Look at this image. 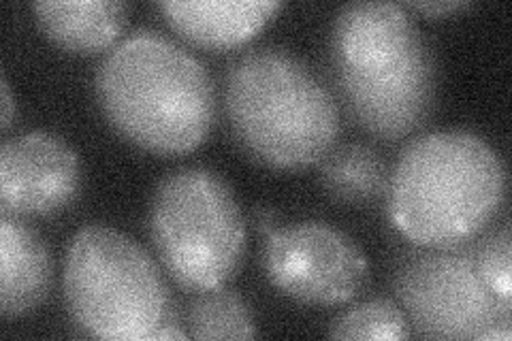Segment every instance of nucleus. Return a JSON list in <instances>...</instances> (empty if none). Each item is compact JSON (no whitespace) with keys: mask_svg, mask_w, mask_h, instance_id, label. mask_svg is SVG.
<instances>
[{"mask_svg":"<svg viewBox=\"0 0 512 341\" xmlns=\"http://www.w3.org/2000/svg\"><path fill=\"white\" fill-rule=\"evenodd\" d=\"M329 54L342 105L365 133L399 141L429 122L438 69L404 5H344L333 20Z\"/></svg>","mask_w":512,"mask_h":341,"instance_id":"nucleus-1","label":"nucleus"},{"mask_svg":"<svg viewBox=\"0 0 512 341\" xmlns=\"http://www.w3.org/2000/svg\"><path fill=\"white\" fill-rule=\"evenodd\" d=\"M96 99L114 131L156 156H182L210 137L216 86L182 45L139 30L111 47L94 77Z\"/></svg>","mask_w":512,"mask_h":341,"instance_id":"nucleus-2","label":"nucleus"},{"mask_svg":"<svg viewBox=\"0 0 512 341\" xmlns=\"http://www.w3.org/2000/svg\"><path fill=\"white\" fill-rule=\"evenodd\" d=\"M506 190L504 160L483 137L463 128L431 131L399 154L387 214L412 246H459L489 229Z\"/></svg>","mask_w":512,"mask_h":341,"instance_id":"nucleus-3","label":"nucleus"},{"mask_svg":"<svg viewBox=\"0 0 512 341\" xmlns=\"http://www.w3.org/2000/svg\"><path fill=\"white\" fill-rule=\"evenodd\" d=\"M224 116L239 148L276 171L318 165L342 128L338 101L325 81L278 45L252 47L229 64Z\"/></svg>","mask_w":512,"mask_h":341,"instance_id":"nucleus-4","label":"nucleus"},{"mask_svg":"<svg viewBox=\"0 0 512 341\" xmlns=\"http://www.w3.org/2000/svg\"><path fill=\"white\" fill-rule=\"evenodd\" d=\"M148 237L171 280L195 295L224 286L242 267L246 220L222 175L201 165L180 167L152 192Z\"/></svg>","mask_w":512,"mask_h":341,"instance_id":"nucleus-5","label":"nucleus"},{"mask_svg":"<svg viewBox=\"0 0 512 341\" xmlns=\"http://www.w3.org/2000/svg\"><path fill=\"white\" fill-rule=\"evenodd\" d=\"M62 282L73 322L96 339H154L173 305L154 258L135 239L103 224L75 233Z\"/></svg>","mask_w":512,"mask_h":341,"instance_id":"nucleus-6","label":"nucleus"},{"mask_svg":"<svg viewBox=\"0 0 512 341\" xmlns=\"http://www.w3.org/2000/svg\"><path fill=\"white\" fill-rule=\"evenodd\" d=\"M393 290L414 333L427 339H483L510 327V303L485 284L474 243L414 246L399 258Z\"/></svg>","mask_w":512,"mask_h":341,"instance_id":"nucleus-7","label":"nucleus"},{"mask_svg":"<svg viewBox=\"0 0 512 341\" xmlns=\"http://www.w3.org/2000/svg\"><path fill=\"white\" fill-rule=\"evenodd\" d=\"M263 271L288 299L342 305L359 295L370 267L352 237L327 222L308 220L267 235Z\"/></svg>","mask_w":512,"mask_h":341,"instance_id":"nucleus-8","label":"nucleus"},{"mask_svg":"<svg viewBox=\"0 0 512 341\" xmlns=\"http://www.w3.org/2000/svg\"><path fill=\"white\" fill-rule=\"evenodd\" d=\"M82 190V162L60 135L32 131L0 148V205L11 216H56Z\"/></svg>","mask_w":512,"mask_h":341,"instance_id":"nucleus-9","label":"nucleus"},{"mask_svg":"<svg viewBox=\"0 0 512 341\" xmlns=\"http://www.w3.org/2000/svg\"><path fill=\"white\" fill-rule=\"evenodd\" d=\"M54 265L41 235L24 220L3 214L0 220V312L20 318L45 301Z\"/></svg>","mask_w":512,"mask_h":341,"instance_id":"nucleus-10","label":"nucleus"},{"mask_svg":"<svg viewBox=\"0 0 512 341\" xmlns=\"http://www.w3.org/2000/svg\"><path fill=\"white\" fill-rule=\"evenodd\" d=\"M280 7V3H220V0L158 3L167 24L182 39L205 50H231L250 41Z\"/></svg>","mask_w":512,"mask_h":341,"instance_id":"nucleus-11","label":"nucleus"},{"mask_svg":"<svg viewBox=\"0 0 512 341\" xmlns=\"http://www.w3.org/2000/svg\"><path fill=\"white\" fill-rule=\"evenodd\" d=\"M32 11L45 37L71 54H101L116 47L128 22V7L118 0H47Z\"/></svg>","mask_w":512,"mask_h":341,"instance_id":"nucleus-12","label":"nucleus"},{"mask_svg":"<svg viewBox=\"0 0 512 341\" xmlns=\"http://www.w3.org/2000/svg\"><path fill=\"white\" fill-rule=\"evenodd\" d=\"M391 169L367 143H344L318 162V180L333 201L367 205L387 194Z\"/></svg>","mask_w":512,"mask_h":341,"instance_id":"nucleus-13","label":"nucleus"},{"mask_svg":"<svg viewBox=\"0 0 512 341\" xmlns=\"http://www.w3.org/2000/svg\"><path fill=\"white\" fill-rule=\"evenodd\" d=\"M186 327L192 339H252L254 318L237 292L216 286L195 292L186 307Z\"/></svg>","mask_w":512,"mask_h":341,"instance_id":"nucleus-14","label":"nucleus"},{"mask_svg":"<svg viewBox=\"0 0 512 341\" xmlns=\"http://www.w3.org/2000/svg\"><path fill=\"white\" fill-rule=\"evenodd\" d=\"M410 335L408 320L399 303L391 299H372L352 305L331 322V339H382L397 341Z\"/></svg>","mask_w":512,"mask_h":341,"instance_id":"nucleus-15","label":"nucleus"},{"mask_svg":"<svg viewBox=\"0 0 512 341\" xmlns=\"http://www.w3.org/2000/svg\"><path fill=\"white\" fill-rule=\"evenodd\" d=\"M476 265L485 284L498 295L504 303L512 299V235L510 224L504 222L500 229H493L478 243Z\"/></svg>","mask_w":512,"mask_h":341,"instance_id":"nucleus-16","label":"nucleus"},{"mask_svg":"<svg viewBox=\"0 0 512 341\" xmlns=\"http://www.w3.org/2000/svg\"><path fill=\"white\" fill-rule=\"evenodd\" d=\"M404 7L408 11L423 13V15H427V18H444V15H448V13L468 9L470 3L468 0H440V3H406Z\"/></svg>","mask_w":512,"mask_h":341,"instance_id":"nucleus-17","label":"nucleus"},{"mask_svg":"<svg viewBox=\"0 0 512 341\" xmlns=\"http://www.w3.org/2000/svg\"><path fill=\"white\" fill-rule=\"evenodd\" d=\"M0 96H3V116H0V120H3V131H9L15 116V103H13V94H11V86L5 71H3V77H0Z\"/></svg>","mask_w":512,"mask_h":341,"instance_id":"nucleus-18","label":"nucleus"},{"mask_svg":"<svg viewBox=\"0 0 512 341\" xmlns=\"http://www.w3.org/2000/svg\"><path fill=\"white\" fill-rule=\"evenodd\" d=\"M254 220L259 222V229H261L265 235H269L271 231L278 229V226H276V211L271 209V207H259V209H254Z\"/></svg>","mask_w":512,"mask_h":341,"instance_id":"nucleus-19","label":"nucleus"}]
</instances>
